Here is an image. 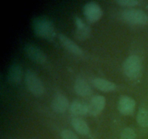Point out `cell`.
<instances>
[{
  "mask_svg": "<svg viewBox=\"0 0 148 139\" xmlns=\"http://www.w3.org/2000/svg\"><path fill=\"white\" fill-rule=\"evenodd\" d=\"M69 111L74 116H85L88 114V105L81 101H74L69 106Z\"/></svg>",
  "mask_w": 148,
  "mask_h": 139,
  "instance_id": "cell-16",
  "label": "cell"
},
{
  "mask_svg": "<svg viewBox=\"0 0 148 139\" xmlns=\"http://www.w3.org/2000/svg\"><path fill=\"white\" fill-rule=\"evenodd\" d=\"M120 139H136L135 130L132 127H125L121 132Z\"/></svg>",
  "mask_w": 148,
  "mask_h": 139,
  "instance_id": "cell-18",
  "label": "cell"
},
{
  "mask_svg": "<svg viewBox=\"0 0 148 139\" xmlns=\"http://www.w3.org/2000/svg\"><path fill=\"white\" fill-rule=\"evenodd\" d=\"M92 83L95 88L103 92H111L116 89V85L114 83L104 78H95Z\"/></svg>",
  "mask_w": 148,
  "mask_h": 139,
  "instance_id": "cell-14",
  "label": "cell"
},
{
  "mask_svg": "<svg viewBox=\"0 0 148 139\" xmlns=\"http://www.w3.org/2000/svg\"><path fill=\"white\" fill-rule=\"evenodd\" d=\"M116 2L119 5L125 7H135L139 4V1H137V0H117Z\"/></svg>",
  "mask_w": 148,
  "mask_h": 139,
  "instance_id": "cell-20",
  "label": "cell"
},
{
  "mask_svg": "<svg viewBox=\"0 0 148 139\" xmlns=\"http://www.w3.org/2000/svg\"><path fill=\"white\" fill-rule=\"evenodd\" d=\"M106 104V100L103 96H94L88 104V114L93 117L99 115L105 108Z\"/></svg>",
  "mask_w": 148,
  "mask_h": 139,
  "instance_id": "cell-8",
  "label": "cell"
},
{
  "mask_svg": "<svg viewBox=\"0 0 148 139\" xmlns=\"http://www.w3.org/2000/svg\"><path fill=\"white\" fill-rule=\"evenodd\" d=\"M136 108V101L129 96H122L118 103L119 111L124 115H130L133 114Z\"/></svg>",
  "mask_w": 148,
  "mask_h": 139,
  "instance_id": "cell-11",
  "label": "cell"
},
{
  "mask_svg": "<svg viewBox=\"0 0 148 139\" xmlns=\"http://www.w3.org/2000/svg\"><path fill=\"white\" fill-rule=\"evenodd\" d=\"M83 12L87 20L91 23L99 21L103 14L101 6L95 1H89L86 3L84 6Z\"/></svg>",
  "mask_w": 148,
  "mask_h": 139,
  "instance_id": "cell-5",
  "label": "cell"
},
{
  "mask_svg": "<svg viewBox=\"0 0 148 139\" xmlns=\"http://www.w3.org/2000/svg\"><path fill=\"white\" fill-rule=\"evenodd\" d=\"M74 89L75 93L81 97H88L92 93V89L90 85L85 78L82 77H79L75 80Z\"/></svg>",
  "mask_w": 148,
  "mask_h": 139,
  "instance_id": "cell-13",
  "label": "cell"
},
{
  "mask_svg": "<svg viewBox=\"0 0 148 139\" xmlns=\"http://www.w3.org/2000/svg\"><path fill=\"white\" fill-rule=\"evenodd\" d=\"M142 62L140 56L136 54L130 55L123 64V71L126 76L131 80L137 79L141 73Z\"/></svg>",
  "mask_w": 148,
  "mask_h": 139,
  "instance_id": "cell-3",
  "label": "cell"
},
{
  "mask_svg": "<svg viewBox=\"0 0 148 139\" xmlns=\"http://www.w3.org/2000/svg\"><path fill=\"white\" fill-rule=\"evenodd\" d=\"M69 101L67 97L64 94L59 93L54 96L51 101V107L54 112L58 114H63L69 109Z\"/></svg>",
  "mask_w": 148,
  "mask_h": 139,
  "instance_id": "cell-9",
  "label": "cell"
},
{
  "mask_svg": "<svg viewBox=\"0 0 148 139\" xmlns=\"http://www.w3.org/2000/svg\"><path fill=\"white\" fill-rule=\"evenodd\" d=\"M24 52L30 60L38 65H44L47 62V56L44 52L33 43H26L24 46Z\"/></svg>",
  "mask_w": 148,
  "mask_h": 139,
  "instance_id": "cell-6",
  "label": "cell"
},
{
  "mask_svg": "<svg viewBox=\"0 0 148 139\" xmlns=\"http://www.w3.org/2000/svg\"><path fill=\"white\" fill-rule=\"evenodd\" d=\"M60 136L62 139H79L77 136L69 129H64L62 130Z\"/></svg>",
  "mask_w": 148,
  "mask_h": 139,
  "instance_id": "cell-19",
  "label": "cell"
},
{
  "mask_svg": "<svg viewBox=\"0 0 148 139\" xmlns=\"http://www.w3.org/2000/svg\"><path fill=\"white\" fill-rule=\"evenodd\" d=\"M75 24L76 29L75 31V38L79 41H84L89 39L91 35V28L80 17H75Z\"/></svg>",
  "mask_w": 148,
  "mask_h": 139,
  "instance_id": "cell-7",
  "label": "cell"
},
{
  "mask_svg": "<svg viewBox=\"0 0 148 139\" xmlns=\"http://www.w3.org/2000/svg\"><path fill=\"white\" fill-rule=\"evenodd\" d=\"M23 72L21 65L17 62L11 64L7 72V81L10 84L17 85L20 83L23 78Z\"/></svg>",
  "mask_w": 148,
  "mask_h": 139,
  "instance_id": "cell-12",
  "label": "cell"
},
{
  "mask_svg": "<svg viewBox=\"0 0 148 139\" xmlns=\"http://www.w3.org/2000/svg\"><path fill=\"white\" fill-rule=\"evenodd\" d=\"M123 20L132 25H145L148 22V14L139 9H126L121 12Z\"/></svg>",
  "mask_w": 148,
  "mask_h": 139,
  "instance_id": "cell-4",
  "label": "cell"
},
{
  "mask_svg": "<svg viewBox=\"0 0 148 139\" xmlns=\"http://www.w3.org/2000/svg\"><path fill=\"white\" fill-rule=\"evenodd\" d=\"M137 123L143 127H148V108L143 107L139 110L137 116Z\"/></svg>",
  "mask_w": 148,
  "mask_h": 139,
  "instance_id": "cell-17",
  "label": "cell"
},
{
  "mask_svg": "<svg viewBox=\"0 0 148 139\" xmlns=\"http://www.w3.org/2000/svg\"><path fill=\"white\" fill-rule=\"evenodd\" d=\"M25 82L28 91L33 96L40 97L45 92V87L40 78L31 70H27L25 74Z\"/></svg>",
  "mask_w": 148,
  "mask_h": 139,
  "instance_id": "cell-2",
  "label": "cell"
},
{
  "mask_svg": "<svg viewBox=\"0 0 148 139\" xmlns=\"http://www.w3.org/2000/svg\"><path fill=\"white\" fill-rule=\"evenodd\" d=\"M32 28L35 34L45 40L53 41L56 32L53 23L44 16H36L32 21Z\"/></svg>",
  "mask_w": 148,
  "mask_h": 139,
  "instance_id": "cell-1",
  "label": "cell"
},
{
  "mask_svg": "<svg viewBox=\"0 0 148 139\" xmlns=\"http://www.w3.org/2000/svg\"><path fill=\"white\" fill-rule=\"evenodd\" d=\"M71 125L75 131L82 136H88L90 131L88 123L80 117H72L71 119Z\"/></svg>",
  "mask_w": 148,
  "mask_h": 139,
  "instance_id": "cell-15",
  "label": "cell"
},
{
  "mask_svg": "<svg viewBox=\"0 0 148 139\" xmlns=\"http://www.w3.org/2000/svg\"><path fill=\"white\" fill-rule=\"evenodd\" d=\"M59 41L62 46L69 53L77 56H82L84 55L83 50L66 35L60 33L59 35Z\"/></svg>",
  "mask_w": 148,
  "mask_h": 139,
  "instance_id": "cell-10",
  "label": "cell"
}]
</instances>
